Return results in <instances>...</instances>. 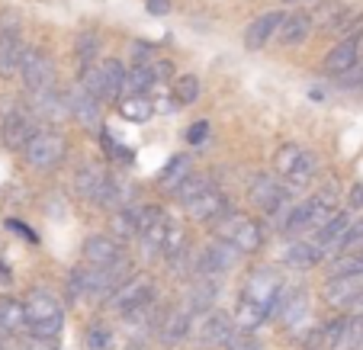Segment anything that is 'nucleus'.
Wrapping results in <instances>:
<instances>
[{
    "label": "nucleus",
    "mask_w": 363,
    "mask_h": 350,
    "mask_svg": "<svg viewBox=\"0 0 363 350\" xmlns=\"http://www.w3.org/2000/svg\"><path fill=\"white\" fill-rule=\"evenodd\" d=\"M186 213H190V219L193 222H219V219H225L232 209H228V199H225V193H219L213 186V190H206L203 196H196L193 203H186Z\"/></svg>",
    "instance_id": "nucleus-16"
},
{
    "label": "nucleus",
    "mask_w": 363,
    "mask_h": 350,
    "mask_svg": "<svg viewBox=\"0 0 363 350\" xmlns=\"http://www.w3.org/2000/svg\"><path fill=\"white\" fill-rule=\"evenodd\" d=\"M161 215L164 213L155 206H125L113 215V235H116V238H138V235L148 225H155Z\"/></svg>",
    "instance_id": "nucleus-11"
},
{
    "label": "nucleus",
    "mask_w": 363,
    "mask_h": 350,
    "mask_svg": "<svg viewBox=\"0 0 363 350\" xmlns=\"http://www.w3.org/2000/svg\"><path fill=\"white\" fill-rule=\"evenodd\" d=\"M308 315V295L302 293V289H293V293H283V299H280V318H283V324H299L302 318Z\"/></svg>",
    "instance_id": "nucleus-30"
},
{
    "label": "nucleus",
    "mask_w": 363,
    "mask_h": 350,
    "mask_svg": "<svg viewBox=\"0 0 363 350\" xmlns=\"http://www.w3.org/2000/svg\"><path fill=\"white\" fill-rule=\"evenodd\" d=\"M129 276L125 261H119L116 267H94V264H84V267L71 270V293L74 295H87V299H110L119 286Z\"/></svg>",
    "instance_id": "nucleus-2"
},
{
    "label": "nucleus",
    "mask_w": 363,
    "mask_h": 350,
    "mask_svg": "<svg viewBox=\"0 0 363 350\" xmlns=\"http://www.w3.org/2000/svg\"><path fill=\"white\" fill-rule=\"evenodd\" d=\"M110 344V328H100V324H94L90 328V334H87V347L90 350H103Z\"/></svg>",
    "instance_id": "nucleus-40"
},
{
    "label": "nucleus",
    "mask_w": 363,
    "mask_h": 350,
    "mask_svg": "<svg viewBox=\"0 0 363 350\" xmlns=\"http://www.w3.org/2000/svg\"><path fill=\"white\" fill-rule=\"evenodd\" d=\"M350 225H354V219H350L347 213H335L322 228H318V232H315V241L322 244L325 257H337V254H341L344 238H347Z\"/></svg>",
    "instance_id": "nucleus-18"
},
{
    "label": "nucleus",
    "mask_w": 363,
    "mask_h": 350,
    "mask_svg": "<svg viewBox=\"0 0 363 350\" xmlns=\"http://www.w3.org/2000/svg\"><path fill=\"white\" fill-rule=\"evenodd\" d=\"M151 68H155V77H158V84H164L167 77L174 74V64L171 62H161V58H155V62H151Z\"/></svg>",
    "instance_id": "nucleus-43"
},
{
    "label": "nucleus",
    "mask_w": 363,
    "mask_h": 350,
    "mask_svg": "<svg viewBox=\"0 0 363 350\" xmlns=\"http://www.w3.org/2000/svg\"><path fill=\"white\" fill-rule=\"evenodd\" d=\"M116 106L119 116L129 119V123H145V119L155 116V100L148 94H123Z\"/></svg>",
    "instance_id": "nucleus-27"
},
{
    "label": "nucleus",
    "mask_w": 363,
    "mask_h": 350,
    "mask_svg": "<svg viewBox=\"0 0 363 350\" xmlns=\"http://www.w3.org/2000/svg\"><path fill=\"white\" fill-rule=\"evenodd\" d=\"M123 261V244L116 235H90L84 241V264L94 267H116Z\"/></svg>",
    "instance_id": "nucleus-12"
},
{
    "label": "nucleus",
    "mask_w": 363,
    "mask_h": 350,
    "mask_svg": "<svg viewBox=\"0 0 363 350\" xmlns=\"http://www.w3.org/2000/svg\"><path fill=\"white\" fill-rule=\"evenodd\" d=\"M347 16V7H341V4H322V7L312 13V20L315 23H322L325 29H331V33H337V26H341V20Z\"/></svg>",
    "instance_id": "nucleus-38"
},
{
    "label": "nucleus",
    "mask_w": 363,
    "mask_h": 350,
    "mask_svg": "<svg viewBox=\"0 0 363 350\" xmlns=\"http://www.w3.org/2000/svg\"><path fill=\"white\" fill-rule=\"evenodd\" d=\"M254 350H257V347H254Z\"/></svg>",
    "instance_id": "nucleus-51"
},
{
    "label": "nucleus",
    "mask_w": 363,
    "mask_h": 350,
    "mask_svg": "<svg viewBox=\"0 0 363 350\" xmlns=\"http://www.w3.org/2000/svg\"><path fill=\"white\" fill-rule=\"evenodd\" d=\"M33 96H35V100H33V113L42 119V123L58 125V123H65V119L71 116L68 94H58V90L52 87V90H42V94H33Z\"/></svg>",
    "instance_id": "nucleus-17"
},
{
    "label": "nucleus",
    "mask_w": 363,
    "mask_h": 350,
    "mask_svg": "<svg viewBox=\"0 0 363 350\" xmlns=\"http://www.w3.org/2000/svg\"><path fill=\"white\" fill-rule=\"evenodd\" d=\"M283 261H286L289 267H296V270H312V267H318V264L325 261V251H322V244H318L315 238H299V241H293V244L283 251Z\"/></svg>",
    "instance_id": "nucleus-21"
},
{
    "label": "nucleus",
    "mask_w": 363,
    "mask_h": 350,
    "mask_svg": "<svg viewBox=\"0 0 363 350\" xmlns=\"http://www.w3.org/2000/svg\"><path fill=\"white\" fill-rule=\"evenodd\" d=\"M10 283H13V273H10V270L0 264V286H10Z\"/></svg>",
    "instance_id": "nucleus-48"
},
{
    "label": "nucleus",
    "mask_w": 363,
    "mask_h": 350,
    "mask_svg": "<svg viewBox=\"0 0 363 350\" xmlns=\"http://www.w3.org/2000/svg\"><path fill=\"white\" fill-rule=\"evenodd\" d=\"M199 100V77L196 74H180L174 84V103L177 106H190Z\"/></svg>",
    "instance_id": "nucleus-36"
},
{
    "label": "nucleus",
    "mask_w": 363,
    "mask_h": 350,
    "mask_svg": "<svg viewBox=\"0 0 363 350\" xmlns=\"http://www.w3.org/2000/svg\"><path fill=\"white\" fill-rule=\"evenodd\" d=\"M283 293H286V289H283V280L277 276V270H270V267L254 270L245 283L238 309H235V328H238L241 334H251L264 318L280 309Z\"/></svg>",
    "instance_id": "nucleus-1"
},
{
    "label": "nucleus",
    "mask_w": 363,
    "mask_h": 350,
    "mask_svg": "<svg viewBox=\"0 0 363 350\" xmlns=\"http://www.w3.org/2000/svg\"><path fill=\"white\" fill-rule=\"evenodd\" d=\"M322 295L328 305L347 309L357 295H363V273H344V276H328V283L322 286Z\"/></svg>",
    "instance_id": "nucleus-14"
},
{
    "label": "nucleus",
    "mask_w": 363,
    "mask_h": 350,
    "mask_svg": "<svg viewBox=\"0 0 363 350\" xmlns=\"http://www.w3.org/2000/svg\"><path fill=\"white\" fill-rule=\"evenodd\" d=\"M360 257H363V251H360Z\"/></svg>",
    "instance_id": "nucleus-50"
},
{
    "label": "nucleus",
    "mask_w": 363,
    "mask_h": 350,
    "mask_svg": "<svg viewBox=\"0 0 363 350\" xmlns=\"http://www.w3.org/2000/svg\"><path fill=\"white\" fill-rule=\"evenodd\" d=\"M96 74H100V100L103 103H110V100L119 103V96L125 94V77H129L125 64L116 58H106V62L96 64Z\"/></svg>",
    "instance_id": "nucleus-19"
},
{
    "label": "nucleus",
    "mask_w": 363,
    "mask_h": 350,
    "mask_svg": "<svg viewBox=\"0 0 363 350\" xmlns=\"http://www.w3.org/2000/svg\"><path fill=\"white\" fill-rule=\"evenodd\" d=\"M216 238L228 241V244H232L238 254H251V251H257V247H261L264 232H261V225H257L251 215L228 213L225 219L216 222Z\"/></svg>",
    "instance_id": "nucleus-5"
},
{
    "label": "nucleus",
    "mask_w": 363,
    "mask_h": 350,
    "mask_svg": "<svg viewBox=\"0 0 363 350\" xmlns=\"http://www.w3.org/2000/svg\"><path fill=\"white\" fill-rule=\"evenodd\" d=\"M65 154H68V142H65L62 132H52V129H42L39 135L23 148L26 164L39 167V171H52V167H58L65 161Z\"/></svg>",
    "instance_id": "nucleus-7"
},
{
    "label": "nucleus",
    "mask_w": 363,
    "mask_h": 350,
    "mask_svg": "<svg viewBox=\"0 0 363 350\" xmlns=\"http://www.w3.org/2000/svg\"><path fill=\"white\" fill-rule=\"evenodd\" d=\"M106 180H110V174L103 171V167L87 164V167H81V171H77L74 186H77V193H81V196H87L90 203H94V199L100 196V190H103V184H106Z\"/></svg>",
    "instance_id": "nucleus-29"
},
{
    "label": "nucleus",
    "mask_w": 363,
    "mask_h": 350,
    "mask_svg": "<svg viewBox=\"0 0 363 350\" xmlns=\"http://www.w3.org/2000/svg\"><path fill=\"white\" fill-rule=\"evenodd\" d=\"M29 331L26 305L20 299H0V334H23Z\"/></svg>",
    "instance_id": "nucleus-26"
},
{
    "label": "nucleus",
    "mask_w": 363,
    "mask_h": 350,
    "mask_svg": "<svg viewBox=\"0 0 363 350\" xmlns=\"http://www.w3.org/2000/svg\"><path fill=\"white\" fill-rule=\"evenodd\" d=\"M190 174H193L190 171V158H186V154H177V158H171L167 161V167L161 171V186L174 193L186 177H190Z\"/></svg>",
    "instance_id": "nucleus-32"
},
{
    "label": "nucleus",
    "mask_w": 363,
    "mask_h": 350,
    "mask_svg": "<svg viewBox=\"0 0 363 350\" xmlns=\"http://www.w3.org/2000/svg\"><path fill=\"white\" fill-rule=\"evenodd\" d=\"M20 77H23V87H26L29 94L52 90V87H55V62H52L42 48H26Z\"/></svg>",
    "instance_id": "nucleus-9"
},
{
    "label": "nucleus",
    "mask_w": 363,
    "mask_h": 350,
    "mask_svg": "<svg viewBox=\"0 0 363 350\" xmlns=\"http://www.w3.org/2000/svg\"><path fill=\"white\" fill-rule=\"evenodd\" d=\"M155 299H158V289H155L151 276L138 273V276H132V280H125L106 303H110L116 312H123V315H132V312H138V309L155 305Z\"/></svg>",
    "instance_id": "nucleus-8"
},
{
    "label": "nucleus",
    "mask_w": 363,
    "mask_h": 350,
    "mask_svg": "<svg viewBox=\"0 0 363 350\" xmlns=\"http://www.w3.org/2000/svg\"><path fill=\"white\" fill-rule=\"evenodd\" d=\"M23 55H26V45H23L20 35H0V77L20 74Z\"/></svg>",
    "instance_id": "nucleus-25"
},
{
    "label": "nucleus",
    "mask_w": 363,
    "mask_h": 350,
    "mask_svg": "<svg viewBox=\"0 0 363 350\" xmlns=\"http://www.w3.org/2000/svg\"><path fill=\"white\" fill-rule=\"evenodd\" d=\"M344 312H347V315H363V295H357V299H354V303H350Z\"/></svg>",
    "instance_id": "nucleus-47"
},
{
    "label": "nucleus",
    "mask_w": 363,
    "mask_h": 350,
    "mask_svg": "<svg viewBox=\"0 0 363 350\" xmlns=\"http://www.w3.org/2000/svg\"><path fill=\"white\" fill-rule=\"evenodd\" d=\"M347 203H350V209H363V184L350 186V196H347Z\"/></svg>",
    "instance_id": "nucleus-46"
},
{
    "label": "nucleus",
    "mask_w": 363,
    "mask_h": 350,
    "mask_svg": "<svg viewBox=\"0 0 363 350\" xmlns=\"http://www.w3.org/2000/svg\"><path fill=\"white\" fill-rule=\"evenodd\" d=\"M155 84H158L155 68L151 64H135V68H129V77H125V94H148Z\"/></svg>",
    "instance_id": "nucleus-33"
},
{
    "label": "nucleus",
    "mask_w": 363,
    "mask_h": 350,
    "mask_svg": "<svg viewBox=\"0 0 363 350\" xmlns=\"http://www.w3.org/2000/svg\"><path fill=\"white\" fill-rule=\"evenodd\" d=\"M39 116L35 113H26V110H10L0 123V138L7 145L10 152H23L35 135H39Z\"/></svg>",
    "instance_id": "nucleus-10"
},
{
    "label": "nucleus",
    "mask_w": 363,
    "mask_h": 350,
    "mask_svg": "<svg viewBox=\"0 0 363 350\" xmlns=\"http://www.w3.org/2000/svg\"><path fill=\"white\" fill-rule=\"evenodd\" d=\"M186 334H190V318H186V312L174 309V312H167V315L161 318V324H158V337L167 344V347H174L177 341H184Z\"/></svg>",
    "instance_id": "nucleus-28"
},
{
    "label": "nucleus",
    "mask_w": 363,
    "mask_h": 350,
    "mask_svg": "<svg viewBox=\"0 0 363 350\" xmlns=\"http://www.w3.org/2000/svg\"><path fill=\"white\" fill-rule=\"evenodd\" d=\"M206 190H213V180L206 177V174H190V177L174 190V196H177V203H184L186 206V203H193L196 196H203Z\"/></svg>",
    "instance_id": "nucleus-34"
},
{
    "label": "nucleus",
    "mask_w": 363,
    "mask_h": 350,
    "mask_svg": "<svg viewBox=\"0 0 363 350\" xmlns=\"http://www.w3.org/2000/svg\"><path fill=\"white\" fill-rule=\"evenodd\" d=\"M363 251V219L354 222L347 232V238H344V247H341V254H360Z\"/></svg>",
    "instance_id": "nucleus-39"
},
{
    "label": "nucleus",
    "mask_w": 363,
    "mask_h": 350,
    "mask_svg": "<svg viewBox=\"0 0 363 350\" xmlns=\"http://www.w3.org/2000/svg\"><path fill=\"white\" fill-rule=\"evenodd\" d=\"M289 13H283V10H270V13H261L257 20L247 26L245 33V45L251 48V52H257V48H264L270 39H274V33H280L283 20H286Z\"/></svg>",
    "instance_id": "nucleus-20"
},
{
    "label": "nucleus",
    "mask_w": 363,
    "mask_h": 350,
    "mask_svg": "<svg viewBox=\"0 0 363 350\" xmlns=\"http://www.w3.org/2000/svg\"><path fill=\"white\" fill-rule=\"evenodd\" d=\"M135 64H151L155 62V48L148 45V42H135Z\"/></svg>",
    "instance_id": "nucleus-42"
},
{
    "label": "nucleus",
    "mask_w": 363,
    "mask_h": 350,
    "mask_svg": "<svg viewBox=\"0 0 363 350\" xmlns=\"http://www.w3.org/2000/svg\"><path fill=\"white\" fill-rule=\"evenodd\" d=\"M206 135H209V123H193V129L186 132V138H190V145H199Z\"/></svg>",
    "instance_id": "nucleus-44"
},
{
    "label": "nucleus",
    "mask_w": 363,
    "mask_h": 350,
    "mask_svg": "<svg viewBox=\"0 0 363 350\" xmlns=\"http://www.w3.org/2000/svg\"><path fill=\"white\" fill-rule=\"evenodd\" d=\"M0 35H20V16L13 10L0 13Z\"/></svg>",
    "instance_id": "nucleus-41"
},
{
    "label": "nucleus",
    "mask_w": 363,
    "mask_h": 350,
    "mask_svg": "<svg viewBox=\"0 0 363 350\" xmlns=\"http://www.w3.org/2000/svg\"><path fill=\"white\" fill-rule=\"evenodd\" d=\"M167 228H171V222L161 215L155 225H148L142 235H138V241H142V251H145L148 257L164 254V247H167Z\"/></svg>",
    "instance_id": "nucleus-31"
},
{
    "label": "nucleus",
    "mask_w": 363,
    "mask_h": 350,
    "mask_svg": "<svg viewBox=\"0 0 363 350\" xmlns=\"http://www.w3.org/2000/svg\"><path fill=\"white\" fill-rule=\"evenodd\" d=\"M363 315H344V331L335 350H363Z\"/></svg>",
    "instance_id": "nucleus-35"
},
{
    "label": "nucleus",
    "mask_w": 363,
    "mask_h": 350,
    "mask_svg": "<svg viewBox=\"0 0 363 350\" xmlns=\"http://www.w3.org/2000/svg\"><path fill=\"white\" fill-rule=\"evenodd\" d=\"M247 196H251L254 206L261 209L264 215H270L277 225H283V219H286L289 209H293L286 184L277 180V177H270V174H254L251 186H247Z\"/></svg>",
    "instance_id": "nucleus-4"
},
{
    "label": "nucleus",
    "mask_w": 363,
    "mask_h": 350,
    "mask_svg": "<svg viewBox=\"0 0 363 350\" xmlns=\"http://www.w3.org/2000/svg\"><path fill=\"white\" fill-rule=\"evenodd\" d=\"M96 48H100V35H96V33H81V35H77V42H74V55H77V64H81V71L94 64Z\"/></svg>",
    "instance_id": "nucleus-37"
},
{
    "label": "nucleus",
    "mask_w": 363,
    "mask_h": 350,
    "mask_svg": "<svg viewBox=\"0 0 363 350\" xmlns=\"http://www.w3.org/2000/svg\"><path fill=\"white\" fill-rule=\"evenodd\" d=\"M357 58H360V35H347V39H341L328 55H325L322 68H325V74H331V77H344L357 68Z\"/></svg>",
    "instance_id": "nucleus-13"
},
{
    "label": "nucleus",
    "mask_w": 363,
    "mask_h": 350,
    "mask_svg": "<svg viewBox=\"0 0 363 350\" xmlns=\"http://www.w3.org/2000/svg\"><path fill=\"white\" fill-rule=\"evenodd\" d=\"M71 100V116L77 119L81 125H87V129H100V119H103V106L96 96H90L87 90H74V94H68Z\"/></svg>",
    "instance_id": "nucleus-23"
},
{
    "label": "nucleus",
    "mask_w": 363,
    "mask_h": 350,
    "mask_svg": "<svg viewBox=\"0 0 363 350\" xmlns=\"http://www.w3.org/2000/svg\"><path fill=\"white\" fill-rule=\"evenodd\" d=\"M235 261H238V251H235L228 241L216 238L213 244L199 254V273H225Z\"/></svg>",
    "instance_id": "nucleus-22"
},
{
    "label": "nucleus",
    "mask_w": 363,
    "mask_h": 350,
    "mask_svg": "<svg viewBox=\"0 0 363 350\" xmlns=\"http://www.w3.org/2000/svg\"><path fill=\"white\" fill-rule=\"evenodd\" d=\"M235 318H228L225 312H206L203 322H199L196 328V337L199 344H206V347H219V344H228L235 337Z\"/></svg>",
    "instance_id": "nucleus-15"
},
{
    "label": "nucleus",
    "mask_w": 363,
    "mask_h": 350,
    "mask_svg": "<svg viewBox=\"0 0 363 350\" xmlns=\"http://www.w3.org/2000/svg\"><path fill=\"white\" fill-rule=\"evenodd\" d=\"M312 26H315V20H312V13H289L286 20H283L280 33H277V39H280V45L286 48H296L302 45V42L308 39V33H312Z\"/></svg>",
    "instance_id": "nucleus-24"
},
{
    "label": "nucleus",
    "mask_w": 363,
    "mask_h": 350,
    "mask_svg": "<svg viewBox=\"0 0 363 350\" xmlns=\"http://www.w3.org/2000/svg\"><path fill=\"white\" fill-rule=\"evenodd\" d=\"M145 7H148V13L164 16L167 10H171V0H145Z\"/></svg>",
    "instance_id": "nucleus-45"
},
{
    "label": "nucleus",
    "mask_w": 363,
    "mask_h": 350,
    "mask_svg": "<svg viewBox=\"0 0 363 350\" xmlns=\"http://www.w3.org/2000/svg\"><path fill=\"white\" fill-rule=\"evenodd\" d=\"M283 4H302V0H283Z\"/></svg>",
    "instance_id": "nucleus-49"
},
{
    "label": "nucleus",
    "mask_w": 363,
    "mask_h": 350,
    "mask_svg": "<svg viewBox=\"0 0 363 350\" xmlns=\"http://www.w3.org/2000/svg\"><path fill=\"white\" fill-rule=\"evenodd\" d=\"M274 171H277V177H283V184L306 186L308 177L315 174V158H312L302 145L286 142V145H280L274 154Z\"/></svg>",
    "instance_id": "nucleus-6"
},
{
    "label": "nucleus",
    "mask_w": 363,
    "mask_h": 350,
    "mask_svg": "<svg viewBox=\"0 0 363 350\" xmlns=\"http://www.w3.org/2000/svg\"><path fill=\"white\" fill-rule=\"evenodd\" d=\"M26 305V318H29V334L39 337V341H52V337L62 331L65 312L62 303L48 289H33V293L23 299Z\"/></svg>",
    "instance_id": "nucleus-3"
}]
</instances>
